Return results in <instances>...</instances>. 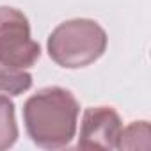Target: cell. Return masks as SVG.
Segmentation results:
<instances>
[{
	"label": "cell",
	"instance_id": "cell-2",
	"mask_svg": "<svg viewBox=\"0 0 151 151\" xmlns=\"http://www.w3.org/2000/svg\"><path fill=\"white\" fill-rule=\"evenodd\" d=\"M46 48L50 59L60 68H86L105 53L107 32L94 20H68L52 30Z\"/></svg>",
	"mask_w": 151,
	"mask_h": 151
},
{
	"label": "cell",
	"instance_id": "cell-5",
	"mask_svg": "<svg viewBox=\"0 0 151 151\" xmlns=\"http://www.w3.org/2000/svg\"><path fill=\"white\" fill-rule=\"evenodd\" d=\"M18 139L14 103L7 94H0V151L9 149Z\"/></svg>",
	"mask_w": 151,
	"mask_h": 151
},
{
	"label": "cell",
	"instance_id": "cell-6",
	"mask_svg": "<svg viewBox=\"0 0 151 151\" xmlns=\"http://www.w3.org/2000/svg\"><path fill=\"white\" fill-rule=\"evenodd\" d=\"M151 132L147 121H135L126 128H121L117 147L119 149H144L147 151L151 146Z\"/></svg>",
	"mask_w": 151,
	"mask_h": 151
},
{
	"label": "cell",
	"instance_id": "cell-3",
	"mask_svg": "<svg viewBox=\"0 0 151 151\" xmlns=\"http://www.w3.org/2000/svg\"><path fill=\"white\" fill-rule=\"evenodd\" d=\"M41 55L30 36L27 16L9 6H0V66L29 69Z\"/></svg>",
	"mask_w": 151,
	"mask_h": 151
},
{
	"label": "cell",
	"instance_id": "cell-4",
	"mask_svg": "<svg viewBox=\"0 0 151 151\" xmlns=\"http://www.w3.org/2000/svg\"><path fill=\"white\" fill-rule=\"evenodd\" d=\"M121 128V117L112 107H89L82 116L78 147L116 149Z\"/></svg>",
	"mask_w": 151,
	"mask_h": 151
},
{
	"label": "cell",
	"instance_id": "cell-7",
	"mask_svg": "<svg viewBox=\"0 0 151 151\" xmlns=\"http://www.w3.org/2000/svg\"><path fill=\"white\" fill-rule=\"evenodd\" d=\"M32 86V77L25 69L0 66V94L18 96L29 91Z\"/></svg>",
	"mask_w": 151,
	"mask_h": 151
},
{
	"label": "cell",
	"instance_id": "cell-1",
	"mask_svg": "<svg viewBox=\"0 0 151 151\" xmlns=\"http://www.w3.org/2000/svg\"><path fill=\"white\" fill-rule=\"evenodd\" d=\"M80 105L62 87H45L23 105V123L29 137L39 147L57 149L68 146L77 133Z\"/></svg>",
	"mask_w": 151,
	"mask_h": 151
}]
</instances>
